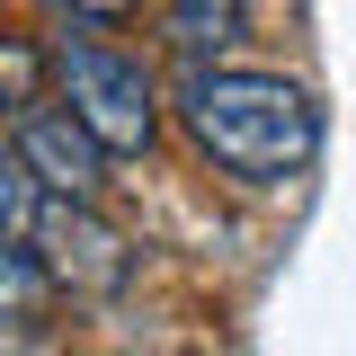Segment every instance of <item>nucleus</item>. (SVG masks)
Segmentation results:
<instances>
[{
  "mask_svg": "<svg viewBox=\"0 0 356 356\" xmlns=\"http://www.w3.org/2000/svg\"><path fill=\"white\" fill-rule=\"evenodd\" d=\"M178 125L241 187H285L321 152V107L285 72H196L178 89Z\"/></svg>",
  "mask_w": 356,
  "mask_h": 356,
  "instance_id": "1",
  "label": "nucleus"
},
{
  "mask_svg": "<svg viewBox=\"0 0 356 356\" xmlns=\"http://www.w3.org/2000/svg\"><path fill=\"white\" fill-rule=\"evenodd\" d=\"M54 81H63V107H72L107 152H152L161 89L143 72V54L98 36V18H72V27L54 36Z\"/></svg>",
  "mask_w": 356,
  "mask_h": 356,
  "instance_id": "2",
  "label": "nucleus"
},
{
  "mask_svg": "<svg viewBox=\"0 0 356 356\" xmlns=\"http://www.w3.org/2000/svg\"><path fill=\"white\" fill-rule=\"evenodd\" d=\"M27 241H36V259L54 267V285L72 303H107V294H125V276H134L125 232L98 214L89 196H44V205H27Z\"/></svg>",
  "mask_w": 356,
  "mask_h": 356,
  "instance_id": "3",
  "label": "nucleus"
},
{
  "mask_svg": "<svg viewBox=\"0 0 356 356\" xmlns=\"http://www.w3.org/2000/svg\"><path fill=\"white\" fill-rule=\"evenodd\" d=\"M27 178H36L44 196H98V178H107V143L72 116V107H18V143H9Z\"/></svg>",
  "mask_w": 356,
  "mask_h": 356,
  "instance_id": "4",
  "label": "nucleus"
},
{
  "mask_svg": "<svg viewBox=\"0 0 356 356\" xmlns=\"http://www.w3.org/2000/svg\"><path fill=\"white\" fill-rule=\"evenodd\" d=\"M54 294H63V285H54V267L0 232V339H9V348H18V339H44Z\"/></svg>",
  "mask_w": 356,
  "mask_h": 356,
  "instance_id": "5",
  "label": "nucleus"
},
{
  "mask_svg": "<svg viewBox=\"0 0 356 356\" xmlns=\"http://www.w3.org/2000/svg\"><path fill=\"white\" fill-rule=\"evenodd\" d=\"M44 98V54H36V36H9L0 27V107L18 116V107H36Z\"/></svg>",
  "mask_w": 356,
  "mask_h": 356,
  "instance_id": "6",
  "label": "nucleus"
},
{
  "mask_svg": "<svg viewBox=\"0 0 356 356\" xmlns=\"http://www.w3.org/2000/svg\"><path fill=\"white\" fill-rule=\"evenodd\" d=\"M27 205H36V178H27V161H18V152H0V232H18V222H27Z\"/></svg>",
  "mask_w": 356,
  "mask_h": 356,
  "instance_id": "7",
  "label": "nucleus"
},
{
  "mask_svg": "<svg viewBox=\"0 0 356 356\" xmlns=\"http://www.w3.org/2000/svg\"><path fill=\"white\" fill-rule=\"evenodd\" d=\"M54 9H72V18H98V27H107V18H125L134 0H54Z\"/></svg>",
  "mask_w": 356,
  "mask_h": 356,
  "instance_id": "8",
  "label": "nucleus"
}]
</instances>
